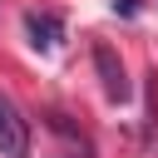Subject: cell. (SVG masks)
<instances>
[{
  "label": "cell",
  "instance_id": "obj_1",
  "mask_svg": "<svg viewBox=\"0 0 158 158\" xmlns=\"http://www.w3.org/2000/svg\"><path fill=\"white\" fill-rule=\"evenodd\" d=\"M0 158H30V123L20 118L10 94H0Z\"/></svg>",
  "mask_w": 158,
  "mask_h": 158
},
{
  "label": "cell",
  "instance_id": "obj_2",
  "mask_svg": "<svg viewBox=\"0 0 158 158\" xmlns=\"http://www.w3.org/2000/svg\"><path fill=\"white\" fill-rule=\"evenodd\" d=\"M94 69H99V79H104V94L114 99V104H123L133 89H128V79H123V64H118V54L109 49V44H94Z\"/></svg>",
  "mask_w": 158,
  "mask_h": 158
},
{
  "label": "cell",
  "instance_id": "obj_3",
  "mask_svg": "<svg viewBox=\"0 0 158 158\" xmlns=\"http://www.w3.org/2000/svg\"><path fill=\"white\" fill-rule=\"evenodd\" d=\"M25 30H30V44H35V49H54V44L64 40L59 15H49V10H30V15H25Z\"/></svg>",
  "mask_w": 158,
  "mask_h": 158
}]
</instances>
